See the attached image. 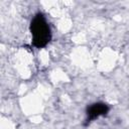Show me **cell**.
<instances>
[{
  "instance_id": "6da1fadb",
  "label": "cell",
  "mask_w": 129,
  "mask_h": 129,
  "mask_svg": "<svg viewBox=\"0 0 129 129\" xmlns=\"http://www.w3.org/2000/svg\"><path fill=\"white\" fill-rule=\"evenodd\" d=\"M30 33H31V43L36 48L45 47L51 39V30L48 21L45 16L38 12L36 13L30 21Z\"/></svg>"
},
{
  "instance_id": "7a4b0ae2",
  "label": "cell",
  "mask_w": 129,
  "mask_h": 129,
  "mask_svg": "<svg viewBox=\"0 0 129 129\" xmlns=\"http://www.w3.org/2000/svg\"><path fill=\"white\" fill-rule=\"evenodd\" d=\"M109 110H110V107L106 103L97 102V103L91 104L90 106H88V108L86 110V114H87L86 124H89L90 122L98 119L101 116L107 115Z\"/></svg>"
}]
</instances>
